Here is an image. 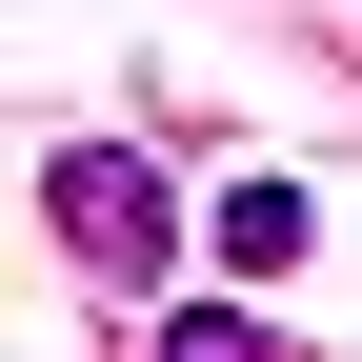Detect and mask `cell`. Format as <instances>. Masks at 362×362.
Here are the masks:
<instances>
[{
    "label": "cell",
    "instance_id": "3",
    "mask_svg": "<svg viewBox=\"0 0 362 362\" xmlns=\"http://www.w3.org/2000/svg\"><path fill=\"white\" fill-rule=\"evenodd\" d=\"M161 362H282V342H262V302H161Z\"/></svg>",
    "mask_w": 362,
    "mask_h": 362
},
{
    "label": "cell",
    "instance_id": "1",
    "mask_svg": "<svg viewBox=\"0 0 362 362\" xmlns=\"http://www.w3.org/2000/svg\"><path fill=\"white\" fill-rule=\"evenodd\" d=\"M40 221H61L81 282H161V262H181V181L141 141H61V161H40Z\"/></svg>",
    "mask_w": 362,
    "mask_h": 362
},
{
    "label": "cell",
    "instance_id": "2",
    "mask_svg": "<svg viewBox=\"0 0 362 362\" xmlns=\"http://www.w3.org/2000/svg\"><path fill=\"white\" fill-rule=\"evenodd\" d=\"M202 242H221V282H302V262H322V202H302V181H221Z\"/></svg>",
    "mask_w": 362,
    "mask_h": 362
}]
</instances>
